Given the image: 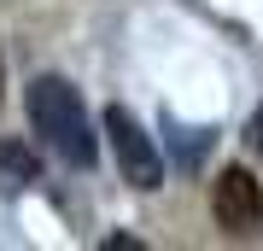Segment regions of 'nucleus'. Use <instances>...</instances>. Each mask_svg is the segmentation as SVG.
I'll list each match as a JSON object with an SVG mask.
<instances>
[{
    "instance_id": "nucleus-4",
    "label": "nucleus",
    "mask_w": 263,
    "mask_h": 251,
    "mask_svg": "<svg viewBox=\"0 0 263 251\" xmlns=\"http://www.w3.org/2000/svg\"><path fill=\"white\" fill-rule=\"evenodd\" d=\"M35 181H41V152L24 134H0V193H18Z\"/></svg>"
},
{
    "instance_id": "nucleus-2",
    "label": "nucleus",
    "mask_w": 263,
    "mask_h": 251,
    "mask_svg": "<svg viewBox=\"0 0 263 251\" xmlns=\"http://www.w3.org/2000/svg\"><path fill=\"white\" fill-rule=\"evenodd\" d=\"M100 129H105V146H111L123 181H129L135 193H158V187H164V169H170L158 134H146V123L135 117L129 105H105V111H100Z\"/></svg>"
},
{
    "instance_id": "nucleus-3",
    "label": "nucleus",
    "mask_w": 263,
    "mask_h": 251,
    "mask_svg": "<svg viewBox=\"0 0 263 251\" xmlns=\"http://www.w3.org/2000/svg\"><path fill=\"white\" fill-rule=\"evenodd\" d=\"M211 216H216V228H228V234H257L263 228V181L252 169L228 164L222 176H216V187H211Z\"/></svg>"
},
{
    "instance_id": "nucleus-6",
    "label": "nucleus",
    "mask_w": 263,
    "mask_h": 251,
    "mask_svg": "<svg viewBox=\"0 0 263 251\" xmlns=\"http://www.w3.org/2000/svg\"><path fill=\"white\" fill-rule=\"evenodd\" d=\"M0 100H6V59H0Z\"/></svg>"
},
{
    "instance_id": "nucleus-5",
    "label": "nucleus",
    "mask_w": 263,
    "mask_h": 251,
    "mask_svg": "<svg viewBox=\"0 0 263 251\" xmlns=\"http://www.w3.org/2000/svg\"><path fill=\"white\" fill-rule=\"evenodd\" d=\"M246 140H252V152H257V158H263V105H257V111H252V123H246Z\"/></svg>"
},
{
    "instance_id": "nucleus-1",
    "label": "nucleus",
    "mask_w": 263,
    "mask_h": 251,
    "mask_svg": "<svg viewBox=\"0 0 263 251\" xmlns=\"http://www.w3.org/2000/svg\"><path fill=\"white\" fill-rule=\"evenodd\" d=\"M24 117H29V134L59 164H70V169H94L100 164V129L88 117L76 82H65V76H35L24 88Z\"/></svg>"
}]
</instances>
